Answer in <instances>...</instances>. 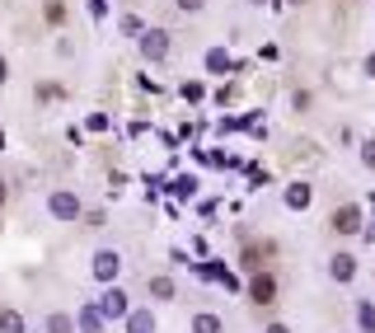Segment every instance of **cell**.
<instances>
[{
    "mask_svg": "<svg viewBox=\"0 0 375 333\" xmlns=\"http://www.w3.org/2000/svg\"><path fill=\"white\" fill-rule=\"evenodd\" d=\"M104 314H127V296H122V291H108L104 296Z\"/></svg>",
    "mask_w": 375,
    "mask_h": 333,
    "instance_id": "cell-6",
    "label": "cell"
},
{
    "mask_svg": "<svg viewBox=\"0 0 375 333\" xmlns=\"http://www.w3.org/2000/svg\"><path fill=\"white\" fill-rule=\"evenodd\" d=\"M0 333H24V319H19L14 310H5V314H0Z\"/></svg>",
    "mask_w": 375,
    "mask_h": 333,
    "instance_id": "cell-7",
    "label": "cell"
},
{
    "mask_svg": "<svg viewBox=\"0 0 375 333\" xmlns=\"http://www.w3.org/2000/svg\"><path fill=\"white\" fill-rule=\"evenodd\" d=\"M207 66H212V71H230V56H225V52H212Z\"/></svg>",
    "mask_w": 375,
    "mask_h": 333,
    "instance_id": "cell-13",
    "label": "cell"
},
{
    "mask_svg": "<svg viewBox=\"0 0 375 333\" xmlns=\"http://www.w3.org/2000/svg\"><path fill=\"white\" fill-rule=\"evenodd\" d=\"M150 291H155L160 301H169V296H174V282H169V277H155V282H150Z\"/></svg>",
    "mask_w": 375,
    "mask_h": 333,
    "instance_id": "cell-12",
    "label": "cell"
},
{
    "mask_svg": "<svg viewBox=\"0 0 375 333\" xmlns=\"http://www.w3.org/2000/svg\"><path fill=\"white\" fill-rule=\"evenodd\" d=\"M366 71H371V76H375V56H371V61H366Z\"/></svg>",
    "mask_w": 375,
    "mask_h": 333,
    "instance_id": "cell-18",
    "label": "cell"
},
{
    "mask_svg": "<svg viewBox=\"0 0 375 333\" xmlns=\"http://www.w3.org/2000/svg\"><path fill=\"white\" fill-rule=\"evenodd\" d=\"M361 160H366V164H371V169H375V141H371V146H366V155H361Z\"/></svg>",
    "mask_w": 375,
    "mask_h": 333,
    "instance_id": "cell-15",
    "label": "cell"
},
{
    "mask_svg": "<svg viewBox=\"0 0 375 333\" xmlns=\"http://www.w3.org/2000/svg\"><path fill=\"white\" fill-rule=\"evenodd\" d=\"M52 333H71V319H66V314H56V319H52Z\"/></svg>",
    "mask_w": 375,
    "mask_h": 333,
    "instance_id": "cell-14",
    "label": "cell"
},
{
    "mask_svg": "<svg viewBox=\"0 0 375 333\" xmlns=\"http://www.w3.org/2000/svg\"><path fill=\"white\" fill-rule=\"evenodd\" d=\"M333 277H338V282H348V277H352V258H348V254L333 258Z\"/></svg>",
    "mask_w": 375,
    "mask_h": 333,
    "instance_id": "cell-9",
    "label": "cell"
},
{
    "mask_svg": "<svg viewBox=\"0 0 375 333\" xmlns=\"http://www.w3.org/2000/svg\"><path fill=\"white\" fill-rule=\"evenodd\" d=\"M179 5H183V10H197V5H202V0H179Z\"/></svg>",
    "mask_w": 375,
    "mask_h": 333,
    "instance_id": "cell-16",
    "label": "cell"
},
{
    "mask_svg": "<svg viewBox=\"0 0 375 333\" xmlns=\"http://www.w3.org/2000/svg\"><path fill=\"white\" fill-rule=\"evenodd\" d=\"M52 216H61V221H76V216H80V202H76L71 193H56V197H52Z\"/></svg>",
    "mask_w": 375,
    "mask_h": 333,
    "instance_id": "cell-1",
    "label": "cell"
},
{
    "mask_svg": "<svg viewBox=\"0 0 375 333\" xmlns=\"http://www.w3.org/2000/svg\"><path fill=\"white\" fill-rule=\"evenodd\" d=\"M295 5H300V0H295Z\"/></svg>",
    "mask_w": 375,
    "mask_h": 333,
    "instance_id": "cell-21",
    "label": "cell"
},
{
    "mask_svg": "<svg viewBox=\"0 0 375 333\" xmlns=\"http://www.w3.org/2000/svg\"><path fill=\"white\" fill-rule=\"evenodd\" d=\"M356 221H361V211H356V206H343V211H333V230H343V235L356 230Z\"/></svg>",
    "mask_w": 375,
    "mask_h": 333,
    "instance_id": "cell-2",
    "label": "cell"
},
{
    "mask_svg": "<svg viewBox=\"0 0 375 333\" xmlns=\"http://www.w3.org/2000/svg\"><path fill=\"white\" fill-rule=\"evenodd\" d=\"M268 333H291V329H286V324H272V329Z\"/></svg>",
    "mask_w": 375,
    "mask_h": 333,
    "instance_id": "cell-17",
    "label": "cell"
},
{
    "mask_svg": "<svg viewBox=\"0 0 375 333\" xmlns=\"http://www.w3.org/2000/svg\"><path fill=\"white\" fill-rule=\"evenodd\" d=\"M141 52H146L150 61H160L164 52H169V43H164V33H146V43H141Z\"/></svg>",
    "mask_w": 375,
    "mask_h": 333,
    "instance_id": "cell-4",
    "label": "cell"
},
{
    "mask_svg": "<svg viewBox=\"0 0 375 333\" xmlns=\"http://www.w3.org/2000/svg\"><path fill=\"white\" fill-rule=\"evenodd\" d=\"M272 296H277V282H272L268 272H263V277H253V301H263V305H268Z\"/></svg>",
    "mask_w": 375,
    "mask_h": 333,
    "instance_id": "cell-5",
    "label": "cell"
},
{
    "mask_svg": "<svg viewBox=\"0 0 375 333\" xmlns=\"http://www.w3.org/2000/svg\"><path fill=\"white\" fill-rule=\"evenodd\" d=\"M192 333H220V319H216V314H197Z\"/></svg>",
    "mask_w": 375,
    "mask_h": 333,
    "instance_id": "cell-8",
    "label": "cell"
},
{
    "mask_svg": "<svg viewBox=\"0 0 375 333\" xmlns=\"http://www.w3.org/2000/svg\"><path fill=\"white\" fill-rule=\"evenodd\" d=\"M127 324H132V333H150V329H155V319H150V314H132Z\"/></svg>",
    "mask_w": 375,
    "mask_h": 333,
    "instance_id": "cell-11",
    "label": "cell"
},
{
    "mask_svg": "<svg viewBox=\"0 0 375 333\" xmlns=\"http://www.w3.org/2000/svg\"><path fill=\"white\" fill-rule=\"evenodd\" d=\"M0 206H5V183H0Z\"/></svg>",
    "mask_w": 375,
    "mask_h": 333,
    "instance_id": "cell-19",
    "label": "cell"
},
{
    "mask_svg": "<svg viewBox=\"0 0 375 333\" xmlns=\"http://www.w3.org/2000/svg\"><path fill=\"white\" fill-rule=\"evenodd\" d=\"M117 268H122V258H117V254H99V258H94V277H104V282H108V277H117Z\"/></svg>",
    "mask_w": 375,
    "mask_h": 333,
    "instance_id": "cell-3",
    "label": "cell"
},
{
    "mask_svg": "<svg viewBox=\"0 0 375 333\" xmlns=\"http://www.w3.org/2000/svg\"><path fill=\"white\" fill-rule=\"evenodd\" d=\"M0 85H5V61H0Z\"/></svg>",
    "mask_w": 375,
    "mask_h": 333,
    "instance_id": "cell-20",
    "label": "cell"
},
{
    "mask_svg": "<svg viewBox=\"0 0 375 333\" xmlns=\"http://www.w3.org/2000/svg\"><path fill=\"white\" fill-rule=\"evenodd\" d=\"M286 202H291V206H310V188H305V183H295L291 193H286Z\"/></svg>",
    "mask_w": 375,
    "mask_h": 333,
    "instance_id": "cell-10",
    "label": "cell"
}]
</instances>
